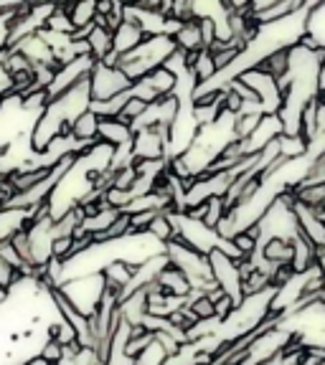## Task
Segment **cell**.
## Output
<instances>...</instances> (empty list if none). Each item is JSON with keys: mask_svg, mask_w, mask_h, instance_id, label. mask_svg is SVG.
<instances>
[{"mask_svg": "<svg viewBox=\"0 0 325 365\" xmlns=\"http://www.w3.org/2000/svg\"><path fill=\"white\" fill-rule=\"evenodd\" d=\"M86 43H89V56L94 58V61H104L109 53H114L112 31L102 29V26H91L89 36H86Z\"/></svg>", "mask_w": 325, "mask_h": 365, "instance_id": "8992f818", "label": "cell"}, {"mask_svg": "<svg viewBox=\"0 0 325 365\" xmlns=\"http://www.w3.org/2000/svg\"><path fill=\"white\" fill-rule=\"evenodd\" d=\"M226 213H229V208L221 195H211V198L204 200V218H201V223L216 231V226L221 223V218L226 216Z\"/></svg>", "mask_w": 325, "mask_h": 365, "instance_id": "9c48e42d", "label": "cell"}, {"mask_svg": "<svg viewBox=\"0 0 325 365\" xmlns=\"http://www.w3.org/2000/svg\"><path fill=\"white\" fill-rule=\"evenodd\" d=\"M39 355L44 360H49L51 365H56V363H61V360H64V345L59 340H54V337H49V340H46V345H41Z\"/></svg>", "mask_w": 325, "mask_h": 365, "instance_id": "8fae6325", "label": "cell"}, {"mask_svg": "<svg viewBox=\"0 0 325 365\" xmlns=\"http://www.w3.org/2000/svg\"><path fill=\"white\" fill-rule=\"evenodd\" d=\"M155 279H158L160 289L166 292V294L183 297V299L191 294V279L186 277V272H183V269H178L176 264H171V262L160 269Z\"/></svg>", "mask_w": 325, "mask_h": 365, "instance_id": "3957f363", "label": "cell"}, {"mask_svg": "<svg viewBox=\"0 0 325 365\" xmlns=\"http://www.w3.org/2000/svg\"><path fill=\"white\" fill-rule=\"evenodd\" d=\"M191 74H194L196 84H206V81H211L214 76L219 74L216 63H214V58H211V51L201 48V51L196 53L194 63H191Z\"/></svg>", "mask_w": 325, "mask_h": 365, "instance_id": "ba28073f", "label": "cell"}, {"mask_svg": "<svg viewBox=\"0 0 325 365\" xmlns=\"http://www.w3.org/2000/svg\"><path fill=\"white\" fill-rule=\"evenodd\" d=\"M132 137H135V132H132V127L127 122L117 120V117H99V132H97L99 143L117 148V145L132 143Z\"/></svg>", "mask_w": 325, "mask_h": 365, "instance_id": "277c9868", "label": "cell"}, {"mask_svg": "<svg viewBox=\"0 0 325 365\" xmlns=\"http://www.w3.org/2000/svg\"><path fill=\"white\" fill-rule=\"evenodd\" d=\"M173 41H176V46H178V48H183V51H201V48H204V41H201L199 18L181 21L178 31L173 34Z\"/></svg>", "mask_w": 325, "mask_h": 365, "instance_id": "52a82bcc", "label": "cell"}, {"mask_svg": "<svg viewBox=\"0 0 325 365\" xmlns=\"http://www.w3.org/2000/svg\"><path fill=\"white\" fill-rule=\"evenodd\" d=\"M23 365H51V363H49V360H44L41 355H34V358H29Z\"/></svg>", "mask_w": 325, "mask_h": 365, "instance_id": "7c38bea8", "label": "cell"}, {"mask_svg": "<svg viewBox=\"0 0 325 365\" xmlns=\"http://www.w3.org/2000/svg\"><path fill=\"white\" fill-rule=\"evenodd\" d=\"M135 81L117 66H107V63L97 61L91 66L89 74V91H91V102H104V99H112L122 91H130Z\"/></svg>", "mask_w": 325, "mask_h": 365, "instance_id": "6da1fadb", "label": "cell"}, {"mask_svg": "<svg viewBox=\"0 0 325 365\" xmlns=\"http://www.w3.org/2000/svg\"><path fill=\"white\" fill-rule=\"evenodd\" d=\"M99 132V114L94 109H84L74 117L71 122V140L76 143V153H79L84 145L94 143Z\"/></svg>", "mask_w": 325, "mask_h": 365, "instance_id": "7a4b0ae2", "label": "cell"}, {"mask_svg": "<svg viewBox=\"0 0 325 365\" xmlns=\"http://www.w3.org/2000/svg\"><path fill=\"white\" fill-rule=\"evenodd\" d=\"M112 38H114V53H130L148 38V34H145L137 23L122 21L120 26L112 31Z\"/></svg>", "mask_w": 325, "mask_h": 365, "instance_id": "5b68a950", "label": "cell"}, {"mask_svg": "<svg viewBox=\"0 0 325 365\" xmlns=\"http://www.w3.org/2000/svg\"><path fill=\"white\" fill-rule=\"evenodd\" d=\"M148 104L150 102H145L143 97H137V94H132V89H130V94H127V99H125V104H122V109L117 112V120H122V122H127V125H135L140 117H143V112L148 109Z\"/></svg>", "mask_w": 325, "mask_h": 365, "instance_id": "30bf717a", "label": "cell"}]
</instances>
